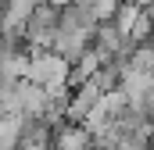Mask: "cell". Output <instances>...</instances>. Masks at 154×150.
<instances>
[{
	"instance_id": "52a82bcc",
	"label": "cell",
	"mask_w": 154,
	"mask_h": 150,
	"mask_svg": "<svg viewBox=\"0 0 154 150\" xmlns=\"http://www.w3.org/2000/svg\"><path fill=\"white\" fill-rule=\"evenodd\" d=\"M25 150H43V136H39V140H36V136H32V140L25 143Z\"/></svg>"
},
{
	"instance_id": "7a4b0ae2",
	"label": "cell",
	"mask_w": 154,
	"mask_h": 150,
	"mask_svg": "<svg viewBox=\"0 0 154 150\" xmlns=\"http://www.w3.org/2000/svg\"><path fill=\"white\" fill-rule=\"evenodd\" d=\"M29 11H32V0H14V4L7 7V14H4V29H18Z\"/></svg>"
},
{
	"instance_id": "6da1fadb",
	"label": "cell",
	"mask_w": 154,
	"mask_h": 150,
	"mask_svg": "<svg viewBox=\"0 0 154 150\" xmlns=\"http://www.w3.org/2000/svg\"><path fill=\"white\" fill-rule=\"evenodd\" d=\"M25 75H29L32 82L47 86V89L54 93V89H57V86L65 82V75H68V64H65L61 57H54V54H39L36 61L29 64V72H25Z\"/></svg>"
},
{
	"instance_id": "3957f363",
	"label": "cell",
	"mask_w": 154,
	"mask_h": 150,
	"mask_svg": "<svg viewBox=\"0 0 154 150\" xmlns=\"http://www.w3.org/2000/svg\"><path fill=\"white\" fill-rule=\"evenodd\" d=\"M18 143V118H4L0 122V150H14Z\"/></svg>"
},
{
	"instance_id": "277c9868",
	"label": "cell",
	"mask_w": 154,
	"mask_h": 150,
	"mask_svg": "<svg viewBox=\"0 0 154 150\" xmlns=\"http://www.w3.org/2000/svg\"><path fill=\"white\" fill-rule=\"evenodd\" d=\"M82 147H86V132L82 129H68L57 140V150H82Z\"/></svg>"
},
{
	"instance_id": "5b68a950",
	"label": "cell",
	"mask_w": 154,
	"mask_h": 150,
	"mask_svg": "<svg viewBox=\"0 0 154 150\" xmlns=\"http://www.w3.org/2000/svg\"><path fill=\"white\" fill-rule=\"evenodd\" d=\"M136 18H140L136 4H125V7L118 11V32H122V36H129V32H133V25H136Z\"/></svg>"
},
{
	"instance_id": "8992f818",
	"label": "cell",
	"mask_w": 154,
	"mask_h": 150,
	"mask_svg": "<svg viewBox=\"0 0 154 150\" xmlns=\"http://www.w3.org/2000/svg\"><path fill=\"white\" fill-rule=\"evenodd\" d=\"M111 11H115V0H93V14L97 18H108Z\"/></svg>"
}]
</instances>
